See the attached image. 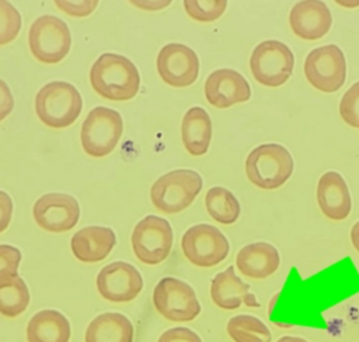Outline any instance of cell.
<instances>
[{
  "instance_id": "cell-12",
  "label": "cell",
  "mask_w": 359,
  "mask_h": 342,
  "mask_svg": "<svg viewBox=\"0 0 359 342\" xmlns=\"http://www.w3.org/2000/svg\"><path fill=\"white\" fill-rule=\"evenodd\" d=\"M156 66L163 81L175 88L191 86L199 76L197 54L187 45L180 43L163 47L158 53Z\"/></svg>"
},
{
  "instance_id": "cell-27",
  "label": "cell",
  "mask_w": 359,
  "mask_h": 342,
  "mask_svg": "<svg viewBox=\"0 0 359 342\" xmlns=\"http://www.w3.org/2000/svg\"><path fill=\"white\" fill-rule=\"evenodd\" d=\"M186 13L199 22H212L223 15L227 8L225 0H186Z\"/></svg>"
},
{
  "instance_id": "cell-3",
  "label": "cell",
  "mask_w": 359,
  "mask_h": 342,
  "mask_svg": "<svg viewBox=\"0 0 359 342\" xmlns=\"http://www.w3.org/2000/svg\"><path fill=\"white\" fill-rule=\"evenodd\" d=\"M293 171L290 151L278 143L259 145L246 160L247 178L261 190H278L290 180Z\"/></svg>"
},
{
  "instance_id": "cell-29",
  "label": "cell",
  "mask_w": 359,
  "mask_h": 342,
  "mask_svg": "<svg viewBox=\"0 0 359 342\" xmlns=\"http://www.w3.org/2000/svg\"><path fill=\"white\" fill-rule=\"evenodd\" d=\"M339 115L347 125L359 129V82L353 84L343 96Z\"/></svg>"
},
{
  "instance_id": "cell-2",
  "label": "cell",
  "mask_w": 359,
  "mask_h": 342,
  "mask_svg": "<svg viewBox=\"0 0 359 342\" xmlns=\"http://www.w3.org/2000/svg\"><path fill=\"white\" fill-rule=\"evenodd\" d=\"M81 94L72 84L54 81L43 86L35 98V111L43 124L62 129L72 125L81 114Z\"/></svg>"
},
{
  "instance_id": "cell-33",
  "label": "cell",
  "mask_w": 359,
  "mask_h": 342,
  "mask_svg": "<svg viewBox=\"0 0 359 342\" xmlns=\"http://www.w3.org/2000/svg\"><path fill=\"white\" fill-rule=\"evenodd\" d=\"M351 239H352L353 246L359 253V221L354 224L351 231Z\"/></svg>"
},
{
  "instance_id": "cell-7",
  "label": "cell",
  "mask_w": 359,
  "mask_h": 342,
  "mask_svg": "<svg viewBox=\"0 0 359 342\" xmlns=\"http://www.w3.org/2000/svg\"><path fill=\"white\" fill-rule=\"evenodd\" d=\"M295 58L290 47L278 41H264L250 57L251 72L262 86H283L293 74Z\"/></svg>"
},
{
  "instance_id": "cell-10",
  "label": "cell",
  "mask_w": 359,
  "mask_h": 342,
  "mask_svg": "<svg viewBox=\"0 0 359 342\" xmlns=\"http://www.w3.org/2000/svg\"><path fill=\"white\" fill-rule=\"evenodd\" d=\"M186 258L197 267H215L229 256V243L224 234L210 224H198L186 231L182 239Z\"/></svg>"
},
{
  "instance_id": "cell-23",
  "label": "cell",
  "mask_w": 359,
  "mask_h": 342,
  "mask_svg": "<svg viewBox=\"0 0 359 342\" xmlns=\"http://www.w3.org/2000/svg\"><path fill=\"white\" fill-rule=\"evenodd\" d=\"M133 341V324L119 313H105L97 316L86 332V342Z\"/></svg>"
},
{
  "instance_id": "cell-28",
  "label": "cell",
  "mask_w": 359,
  "mask_h": 342,
  "mask_svg": "<svg viewBox=\"0 0 359 342\" xmlns=\"http://www.w3.org/2000/svg\"><path fill=\"white\" fill-rule=\"evenodd\" d=\"M1 11V30H0V43L1 45L13 42L20 32L21 15L19 11L11 3L1 0L0 1Z\"/></svg>"
},
{
  "instance_id": "cell-5",
  "label": "cell",
  "mask_w": 359,
  "mask_h": 342,
  "mask_svg": "<svg viewBox=\"0 0 359 342\" xmlns=\"http://www.w3.org/2000/svg\"><path fill=\"white\" fill-rule=\"evenodd\" d=\"M123 121L119 112L99 106L90 112L82 125L83 150L93 158H102L113 152L121 140Z\"/></svg>"
},
{
  "instance_id": "cell-9",
  "label": "cell",
  "mask_w": 359,
  "mask_h": 342,
  "mask_svg": "<svg viewBox=\"0 0 359 342\" xmlns=\"http://www.w3.org/2000/svg\"><path fill=\"white\" fill-rule=\"evenodd\" d=\"M304 72L309 84L319 91H339L346 80L344 53L337 45L318 47L306 58Z\"/></svg>"
},
{
  "instance_id": "cell-34",
  "label": "cell",
  "mask_w": 359,
  "mask_h": 342,
  "mask_svg": "<svg viewBox=\"0 0 359 342\" xmlns=\"http://www.w3.org/2000/svg\"><path fill=\"white\" fill-rule=\"evenodd\" d=\"M276 342H308L307 340L303 339V338L293 337V336H284V337L280 338Z\"/></svg>"
},
{
  "instance_id": "cell-22",
  "label": "cell",
  "mask_w": 359,
  "mask_h": 342,
  "mask_svg": "<svg viewBox=\"0 0 359 342\" xmlns=\"http://www.w3.org/2000/svg\"><path fill=\"white\" fill-rule=\"evenodd\" d=\"M72 328L62 313L45 310L35 314L27 328L29 342H69Z\"/></svg>"
},
{
  "instance_id": "cell-24",
  "label": "cell",
  "mask_w": 359,
  "mask_h": 342,
  "mask_svg": "<svg viewBox=\"0 0 359 342\" xmlns=\"http://www.w3.org/2000/svg\"><path fill=\"white\" fill-rule=\"evenodd\" d=\"M30 292L20 276L0 280V312L6 317H17L30 304Z\"/></svg>"
},
{
  "instance_id": "cell-31",
  "label": "cell",
  "mask_w": 359,
  "mask_h": 342,
  "mask_svg": "<svg viewBox=\"0 0 359 342\" xmlns=\"http://www.w3.org/2000/svg\"><path fill=\"white\" fill-rule=\"evenodd\" d=\"M57 7L60 8V11L72 17H86V15H91L95 8L99 5V1H55Z\"/></svg>"
},
{
  "instance_id": "cell-21",
  "label": "cell",
  "mask_w": 359,
  "mask_h": 342,
  "mask_svg": "<svg viewBox=\"0 0 359 342\" xmlns=\"http://www.w3.org/2000/svg\"><path fill=\"white\" fill-rule=\"evenodd\" d=\"M182 139L190 154L200 157L208 152L212 139V121L205 110L196 106L185 114Z\"/></svg>"
},
{
  "instance_id": "cell-26",
  "label": "cell",
  "mask_w": 359,
  "mask_h": 342,
  "mask_svg": "<svg viewBox=\"0 0 359 342\" xmlns=\"http://www.w3.org/2000/svg\"><path fill=\"white\" fill-rule=\"evenodd\" d=\"M227 334L235 342H271L272 334L262 320L251 315H238L227 322Z\"/></svg>"
},
{
  "instance_id": "cell-11",
  "label": "cell",
  "mask_w": 359,
  "mask_h": 342,
  "mask_svg": "<svg viewBox=\"0 0 359 342\" xmlns=\"http://www.w3.org/2000/svg\"><path fill=\"white\" fill-rule=\"evenodd\" d=\"M172 241L174 235L170 222L156 216H148L141 220L131 237L135 256L147 265H158L168 258Z\"/></svg>"
},
{
  "instance_id": "cell-13",
  "label": "cell",
  "mask_w": 359,
  "mask_h": 342,
  "mask_svg": "<svg viewBox=\"0 0 359 342\" xmlns=\"http://www.w3.org/2000/svg\"><path fill=\"white\" fill-rule=\"evenodd\" d=\"M33 217L45 231L52 233L70 231L79 221V204L70 195L46 194L35 202Z\"/></svg>"
},
{
  "instance_id": "cell-8",
  "label": "cell",
  "mask_w": 359,
  "mask_h": 342,
  "mask_svg": "<svg viewBox=\"0 0 359 342\" xmlns=\"http://www.w3.org/2000/svg\"><path fill=\"white\" fill-rule=\"evenodd\" d=\"M155 308L170 322H186L195 320L201 305L194 289L176 278H163L153 292Z\"/></svg>"
},
{
  "instance_id": "cell-18",
  "label": "cell",
  "mask_w": 359,
  "mask_h": 342,
  "mask_svg": "<svg viewBox=\"0 0 359 342\" xmlns=\"http://www.w3.org/2000/svg\"><path fill=\"white\" fill-rule=\"evenodd\" d=\"M317 199L327 219L342 221L352 211V198L344 178L337 172H327L318 183Z\"/></svg>"
},
{
  "instance_id": "cell-17",
  "label": "cell",
  "mask_w": 359,
  "mask_h": 342,
  "mask_svg": "<svg viewBox=\"0 0 359 342\" xmlns=\"http://www.w3.org/2000/svg\"><path fill=\"white\" fill-rule=\"evenodd\" d=\"M211 298L215 305L223 310H237L243 304L248 308H260V303L250 293V286L236 276L233 266L217 273L212 280Z\"/></svg>"
},
{
  "instance_id": "cell-30",
  "label": "cell",
  "mask_w": 359,
  "mask_h": 342,
  "mask_svg": "<svg viewBox=\"0 0 359 342\" xmlns=\"http://www.w3.org/2000/svg\"><path fill=\"white\" fill-rule=\"evenodd\" d=\"M21 253L19 249L11 245L0 246V280L15 278L20 265Z\"/></svg>"
},
{
  "instance_id": "cell-1",
  "label": "cell",
  "mask_w": 359,
  "mask_h": 342,
  "mask_svg": "<svg viewBox=\"0 0 359 342\" xmlns=\"http://www.w3.org/2000/svg\"><path fill=\"white\" fill-rule=\"evenodd\" d=\"M90 80L94 91L111 101L133 99L140 88V74L135 65L123 55L106 53L92 66Z\"/></svg>"
},
{
  "instance_id": "cell-14",
  "label": "cell",
  "mask_w": 359,
  "mask_h": 342,
  "mask_svg": "<svg viewBox=\"0 0 359 342\" xmlns=\"http://www.w3.org/2000/svg\"><path fill=\"white\" fill-rule=\"evenodd\" d=\"M100 294L114 303L135 300L142 291L143 279L133 265L125 261L109 263L100 271L96 278Z\"/></svg>"
},
{
  "instance_id": "cell-19",
  "label": "cell",
  "mask_w": 359,
  "mask_h": 342,
  "mask_svg": "<svg viewBox=\"0 0 359 342\" xmlns=\"http://www.w3.org/2000/svg\"><path fill=\"white\" fill-rule=\"evenodd\" d=\"M236 265L241 275L247 278H269L278 271L280 265V256L278 249L266 243L249 244L237 254Z\"/></svg>"
},
{
  "instance_id": "cell-32",
  "label": "cell",
  "mask_w": 359,
  "mask_h": 342,
  "mask_svg": "<svg viewBox=\"0 0 359 342\" xmlns=\"http://www.w3.org/2000/svg\"><path fill=\"white\" fill-rule=\"evenodd\" d=\"M158 342H202V340L191 329L185 327H176L166 330L161 336Z\"/></svg>"
},
{
  "instance_id": "cell-25",
  "label": "cell",
  "mask_w": 359,
  "mask_h": 342,
  "mask_svg": "<svg viewBox=\"0 0 359 342\" xmlns=\"http://www.w3.org/2000/svg\"><path fill=\"white\" fill-rule=\"evenodd\" d=\"M205 207L212 219L221 224H233L241 216V204L229 190L212 188L205 196Z\"/></svg>"
},
{
  "instance_id": "cell-15",
  "label": "cell",
  "mask_w": 359,
  "mask_h": 342,
  "mask_svg": "<svg viewBox=\"0 0 359 342\" xmlns=\"http://www.w3.org/2000/svg\"><path fill=\"white\" fill-rule=\"evenodd\" d=\"M208 102L217 109H227L248 101L251 96L248 81L233 70H219L208 77L205 84Z\"/></svg>"
},
{
  "instance_id": "cell-16",
  "label": "cell",
  "mask_w": 359,
  "mask_h": 342,
  "mask_svg": "<svg viewBox=\"0 0 359 342\" xmlns=\"http://www.w3.org/2000/svg\"><path fill=\"white\" fill-rule=\"evenodd\" d=\"M332 22L329 7L319 0L300 1L290 13V27L303 40H319L329 32Z\"/></svg>"
},
{
  "instance_id": "cell-4",
  "label": "cell",
  "mask_w": 359,
  "mask_h": 342,
  "mask_svg": "<svg viewBox=\"0 0 359 342\" xmlns=\"http://www.w3.org/2000/svg\"><path fill=\"white\" fill-rule=\"evenodd\" d=\"M203 186L201 175L192 170H175L163 175L151 188L154 207L164 213L187 209Z\"/></svg>"
},
{
  "instance_id": "cell-20",
  "label": "cell",
  "mask_w": 359,
  "mask_h": 342,
  "mask_svg": "<svg viewBox=\"0 0 359 342\" xmlns=\"http://www.w3.org/2000/svg\"><path fill=\"white\" fill-rule=\"evenodd\" d=\"M115 245V232L109 228L97 225L80 230L72 239V253L83 263L104 261Z\"/></svg>"
},
{
  "instance_id": "cell-6",
  "label": "cell",
  "mask_w": 359,
  "mask_h": 342,
  "mask_svg": "<svg viewBox=\"0 0 359 342\" xmlns=\"http://www.w3.org/2000/svg\"><path fill=\"white\" fill-rule=\"evenodd\" d=\"M29 45L37 60L44 64L62 62L72 47L69 27L55 15H41L31 25Z\"/></svg>"
}]
</instances>
